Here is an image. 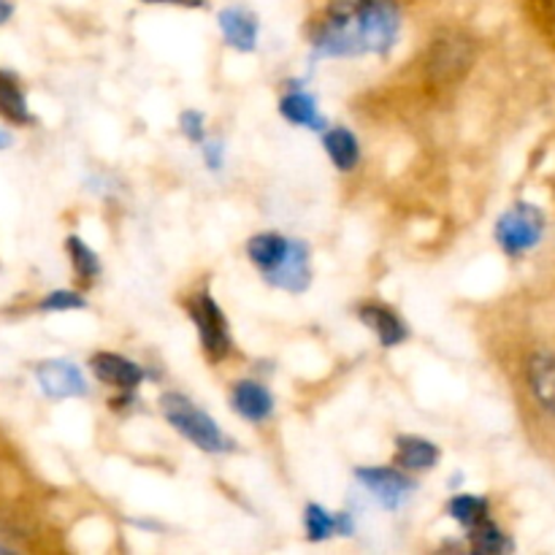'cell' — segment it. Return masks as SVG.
<instances>
[{"label":"cell","instance_id":"cell-1","mask_svg":"<svg viewBox=\"0 0 555 555\" xmlns=\"http://www.w3.org/2000/svg\"><path fill=\"white\" fill-rule=\"evenodd\" d=\"M401 33L396 0H331L309 30L318 57H358L393 52Z\"/></svg>","mask_w":555,"mask_h":555},{"label":"cell","instance_id":"cell-2","mask_svg":"<svg viewBox=\"0 0 555 555\" xmlns=\"http://www.w3.org/2000/svg\"><path fill=\"white\" fill-rule=\"evenodd\" d=\"M520 390L542 426L555 428V339H540L520 356Z\"/></svg>","mask_w":555,"mask_h":555},{"label":"cell","instance_id":"cell-3","mask_svg":"<svg viewBox=\"0 0 555 555\" xmlns=\"http://www.w3.org/2000/svg\"><path fill=\"white\" fill-rule=\"evenodd\" d=\"M160 410L163 417L173 426V431L182 434L188 442L204 453H228L233 450V442L228 434L222 431L220 423L211 415H206L201 406H195L188 396L182 393H166L160 396Z\"/></svg>","mask_w":555,"mask_h":555},{"label":"cell","instance_id":"cell-4","mask_svg":"<svg viewBox=\"0 0 555 555\" xmlns=\"http://www.w3.org/2000/svg\"><path fill=\"white\" fill-rule=\"evenodd\" d=\"M477 47L466 33L444 30L428 43V52L423 57V70L434 87H450L464 79L475 65Z\"/></svg>","mask_w":555,"mask_h":555},{"label":"cell","instance_id":"cell-5","mask_svg":"<svg viewBox=\"0 0 555 555\" xmlns=\"http://www.w3.org/2000/svg\"><path fill=\"white\" fill-rule=\"evenodd\" d=\"M188 314L195 323V328H198L201 347H204V352L209 356V361H225L233 350L231 325H228L225 312H222L220 304L215 301V296H209L206 291L195 293L188 301Z\"/></svg>","mask_w":555,"mask_h":555},{"label":"cell","instance_id":"cell-6","mask_svg":"<svg viewBox=\"0 0 555 555\" xmlns=\"http://www.w3.org/2000/svg\"><path fill=\"white\" fill-rule=\"evenodd\" d=\"M545 236V211L534 204H515L496 222V242L509 258L529 253Z\"/></svg>","mask_w":555,"mask_h":555},{"label":"cell","instance_id":"cell-7","mask_svg":"<svg viewBox=\"0 0 555 555\" xmlns=\"http://www.w3.org/2000/svg\"><path fill=\"white\" fill-rule=\"evenodd\" d=\"M358 482L372 493L385 509H401L415 493V482L410 480V472L399 466H361L356 469Z\"/></svg>","mask_w":555,"mask_h":555},{"label":"cell","instance_id":"cell-8","mask_svg":"<svg viewBox=\"0 0 555 555\" xmlns=\"http://www.w3.org/2000/svg\"><path fill=\"white\" fill-rule=\"evenodd\" d=\"M36 383L47 399H81L90 393L85 374L76 363L63 361V358H49V361L36 366Z\"/></svg>","mask_w":555,"mask_h":555},{"label":"cell","instance_id":"cell-9","mask_svg":"<svg viewBox=\"0 0 555 555\" xmlns=\"http://www.w3.org/2000/svg\"><path fill=\"white\" fill-rule=\"evenodd\" d=\"M90 369L95 374L98 383L108 385V388L119 390L122 396H130L139 390V385L144 383L146 372L130 358L119 356V352H95L90 358Z\"/></svg>","mask_w":555,"mask_h":555},{"label":"cell","instance_id":"cell-10","mask_svg":"<svg viewBox=\"0 0 555 555\" xmlns=\"http://www.w3.org/2000/svg\"><path fill=\"white\" fill-rule=\"evenodd\" d=\"M263 280L285 293L307 291L309 282H312V255H309V244L293 238V247L287 253V258L269 276H263Z\"/></svg>","mask_w":555,"mask_h":555},{"label":"cell","instance_id":"cell-11","mask_svg":"<svg viewBox=\"0 0 555 555\" xmlns=\"http://www.w3.org/2000/svg\"><path fill=\"white\" fill-rule=\"evenodd\" d=\"M358 320H361V323L377 336L379 345L388 347V350L390 347L404 345V341L410 339V328H406L404 320L399 318L396 309L385 307V304H363V307L358 309Z\"/></svg>","mask_w":555,"mask_h":555},{"label":"cell","instance_id":"cell-12","mask_svg":"<svg viewBox=\"0 0 555 555\" xmlns=\"http://www.w3.org/2000/svg\"><path fill=\"white\" fill-rule=\"evenodd\" d=\"M231 406L249 423H266L274 415V396L258 379H238L231 390Z\"/></svg>","mask_w":555,"mask_h":555},{"label":"cell","instance_id":"cell-13","mask_svg":"<svg viewBox=\"0 0 555 555\" xmlns=\"http://www.w3.org/2000/svg\"><path fill=\"white\" fill-rule=\"evenodd\" d=\"M217 22H220V30L222 36H225L228 47H233L236 52H253V49L258 47L260 25L258 16H255L253 11L231 5V9L220 11Z\"/></svg>","mask_w":555,"mask_h":555},{"label":"cell","instance_id":"cell-14","mask_svg":"<svg viewBox=\"0 0 555 555\" xmlns=\"http://www.w3.org/2000/svg\"><path fill=\"white\" fill-rule=\"evenodd\" d=\"M291 247H293V238L282 236V233H276V231H266V233H258V236L249 238L247 258H249V263L260 271V274L269 276L271 271H274L276 266L287 258Z\"/></svg>","mask_w":555,"mask_h":555},{"label":"cell","instance_id":"cell-15","mask_svg":"<svg viewBox=\"0 0 555 555\" xmlns=\"http://www.w3.org/2000/svg\"><path fill=\"white\" fill-rule=\"evenodd\" d=\"M442 459V450L439 444H434L431 439L423 437H404L396 439V466L404 472H428L439 464Z\"/></svg>","mask_w":555,"mask_h":555},{"label":"cell","instance_id":"cell-16","mask_svg":"<svg viewBox=\"0 0 555 555\" xmlns=\"http://www.w3.org/2000/svg\"><path fill=\"white\" fill-rule=\"evenodd\" d=\"M323 146L328 152L331 163H334L339 171L350 173L356 171L358 163H361V141L352 133L350 128H328L323 133Z\"/></svg>","mask_w":555,"mask_h":555},{"label":"cell","instance_id":"cell-17","mask_svg":"<svg viewBox=\"0 0 555 555\" xmlns=\"http://www.w3.org/2000/svg\"><path fill=\"white\" fill-rule=\"evenodd\" d=\"M280 114L296 128H309V130H323L325 119L320 117L318 101H314L309 92L293 90L287 95H282L280 101Z\"/></svg>","mask_w":555,"mask_h":555},{"label":"cell","instance_id":"cell-18","mask_svg":"<svg viewBox=\"0 0 555 555\" xmlns=\"http://www.w3.org/2000/svg\"><path fill=\"white\" fill-rule=\"evenodd\" d=\"M0 117L14 125H33V112L27 106V95L14 74L0 70Z\"/></svg>","mask_w":555,"mask_h":555},{"label":"cell","instance_id":"cell-19","mask_svg":"<svg viewBox=\"0 0 555 555\" xmlns=\"http://www.w3.org/2000/svg\"><path fill=\"white\" fill-rule=\"evenodd\" d=\"M444 509H448L450 518H453L455 524L464 526L466 531L491 518V504H488V499L475 496V493H459V496L450 499Z\"/></svg>","mask_w":555,"mask_h":555},{"label":"cell","instance_id":"cell-20","mask_svg":"<svg viewBox=\"0 0 555 555\" xmlns=\"http://www.w3.org/2000/svg\"><path fill=\"white\" fill-rule=\"evenodd\" d=\"M469 547L480 555H502L513 551V542H509L507 531L496 524V520H482L475 529H469Z\"/></svg>","mask_w":555,"mask_h":555},{"label":"cell","instance_id":"cell-21","mask_svg":"<svg viewBox=\"0 0 555 555\" xmlns=\"http://www.w3.org/2000/svg\"><path fill=\"white\" fill-rule=\"evenodd\" d=\"M65 249H68V260L81 282H95L98 276H101V258H98V253L85 242V238L68 236L65 238Z\"/></svg>","mask_w":555,"mask_h":555},{"label":"cell","instance_id":"cell-22","mask_svg":"<svg viewBox=\"0 0 555 555\" xmlns=\"http://www.w3.org/2000/svg\"><path fill=\"white\" fill-rule=\"evenodd\" d=\"M304 529H307L309 542H325L339 534V515L325 509L323 504H307L304 509Z\"/></svg>","mask_w":555,"mask_h":555},{"label":"cell","instance_id":"cell-23","mask_svg":"<svg viewBox=\"0 0 555 555\" xmlns=\"http://www.w3.org/2000/svg\"><path fill=\"white\" fill-rule=\"evenodd\" d=\"M38 309L41 312H76V309H87V298L76 291H52L41 298Z\"/></svg>","mask_w":555,"mask_h":555},{"label":"cell","instance_id":"cell-24","mask_svg":"<svg viewBox=\"0 0 555 555\" xmlns=\"http://www.w3.org/2000/svg\"><path fill=\"white\" fill-rule=\"evenodd\" d=\"M529 9L537 27L542 30V36H545L555 49V0H529Z\"/></svg>","mask_w":555,"mask_h":555},{"label":"cell","instance_id":"cell-25","mask_svg":"<svg viewBox=\"0 0 555 555\" xmlns=\"http://www.w3.org/2000/svg\"><path fill=\"white\" fill-rule=\"evenodd\" d=\"M179 130H182V135L190 141V144H204V141H206L204 114L195 112V108H188V112H182V117H179Z\"/></svg>","mask_w":555,"mask_h":555},{"label":"cell","instance_id":"cell-26","mask_svg":"<svg viewBox=\"0 0 555 555\" xmlns=\"http://www.w3.org/2000/svg\"><path fill=\"white\" fill-rule=\"evenodd\" d=\"M222 144L220 141H204V157H206V166L215 171V168H222Z\"/></svg>","mask_w":555,"mask_h":555},{"label":"cell","instance_id":"cell-27","mask_svg":"<svg viewBox=\"0 0 555 555\" xmlns=\"http://www.w3.org/2000/svg\"><path fill=\"white\" fill-rule=\"evenodd\" d=\"M141 3H171V5H188V9H198L204 0H141Z\"/></svg>","mask_w":555,"mask_h":555},{"label":"cell","instance_id":"cell-28","mask_svg":"<svg viewBox=\"0 0 555 555\" xmlns=\"http://www.w3.org/2000/svg\"><path fill=\"white\" fill-rule=\"evenodd\" d=\"M11 14H14V3L11 0H0V25H5L11 20Z\"/></svg>","mask_w":555,"mask_h":555},{"label":"cell","instance_id":"cell-29","mask_svg":"<svg viewBox=\"0 0 555 555\" xmlns=\"http://www.w3.org/2000/svg\"><path fill=\"white\" fill-rule=\"evenodd\" d=\"M11 144H14V135H11L9 130H5V128H0V152L9 150Z\"/></svg>","mask_w":555,"mask_h":555}]
</instances>
